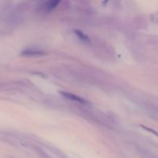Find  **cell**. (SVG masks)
Here are the masks:
<instances>
[{
    "instance_id": "3",
    "label": "cell",
    "mask_w": 158,
    "mask_h": 158,
    "mask_svg": "<svg viewBox=\"0 0 158 158\" xmlns=\"http://www.w3.org/2000/svg\"><path fill=\"white\" fill-rule=\"evenodd\" d=\"M75 32L77 34V35H78V36L80 37V39H82V40H84V41H86V40H88L87 35H86L84 33H83V32H82L81 31L75 30Z\"/></svg>"
},
{
    "instance_id": "1",
    "label": "cell",
    "mask_w": 158,
    "mask_h": 158,
    "mask_svg": "<svg viewBox=\"0 0 158 158\" xmlns=\"http://www.w3.org/2000/svg\"><path fill=\"white\" fill-rule=\"evenodd\" d=\"M60 93H61L62 95H63L64 97H67V98L70 99V100H75V101L80 102V103H86V101H85L83 99L80 98V97H77V96L74 95V94H71V93H67V92H60Z\"/></svg>"
},
{
    "instance_id": "2",
    "label": "cell",
    "mask_w": 158,
    "mask_h": 158,
    "mask_svg": "<svg viewBox=\"0 0 158 158\" xmlns=\"http://www.w3.org/2000/svg\"><path fill=\"white\" fill-rule=\"evenodd\" d=\"M21 54L22 55H24V56H39L44 55L45 52H42V51L33 50V49H29V50L23 51Z\"/></svg>"
}]
</instances>
